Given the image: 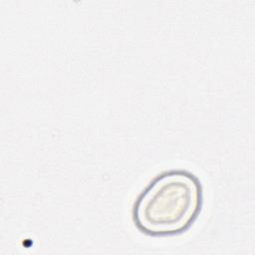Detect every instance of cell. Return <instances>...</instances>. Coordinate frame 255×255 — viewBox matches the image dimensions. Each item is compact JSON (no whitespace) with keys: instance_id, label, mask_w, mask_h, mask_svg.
Wrapping results in <instances>:
<instances>
[{"instance_id":"1","label":"cell","mask_w":255,"mask_h":255,"mask_svg":"<svg viewBox=\"0 0 255 255\" xmlns=\"http://www.w3.org/2000/svg\"><path fill=\"white\" fill-rule=\"evenodd\" d=\"M203 204L199 178L184 169L157 174L132 205L135 227L149 236H172L188 230Z\"/></svg>"}]
</instances>
